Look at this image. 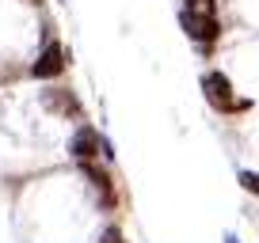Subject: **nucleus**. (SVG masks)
<instances>
[{"label":"nucleus","mask_w":259,"mask_h":243,"mask_svg":"<svg viewBox=\"0 0 259 243\" xmlns=\"http://www.w3.org/2000/svg\"><path fill=\"white\" fill-rule=\"evenodd\" d=\"M46 99H50V106H57V110H65V114H69V110L76 114V110H80L73 95H57V88H54V91H46Z\"/></svg>","instance_id":"obj_6"},{"label":"nucleus","mask_w":259,"mask_h":243,"mask_svg":"<svg viewBox=\"0 0 259 243\" xmlns=\"http://www.w3.org/2000/svg\"><path fill=\"white\" fill-rule=\"evenodd\" d=\"M23 4H31V8H38V4H42V0H23Z\"/></svg>","instance_id":"obj_10"},{"label":"nucleus","mask_w":259,"mask_h":243,"mask_svg":"<svg viewBox=\"0 0 259 243\" xmlns=\"http://www.w3.org/2000/svg\"><path fill=\"white\" fill-rule=\"evenodd\" d=\"M99 148H103V137H99L96 126H76V133L69 137V152L76 156V160H92V156H99Z\"/></svg>","instance_id":"obj_4"},{"label":"nucleus","mask_w":259,"mask_h":243,"mask_svg":"<svg viewBox=\"0 0 259 243\" xmlns=\"http://www.w3.org/2000/svg\"><path fill=\"white\" fill-rule=\"evenodd\" d=\"M103 243H122V232H118V228H107V232H103Z\"/></svg>","instance_id":"obj_9"},{"label":"nucleus","mask_w":259,"mask_h":243,"mask_svg":"<svg viewBox=\"0 0 259 243\" xmlns=\"http://www.w3.org/2000/svg\"><path fill=\"white\" fill-rule=\"evenodd\" d=\"M80 171H84V178L92 183V190L99 194V202L111 209V205H114V183H111V175H107L103 167H96L92 160H80Z\"/></svg>","instance_id":"obj_5"},{"label":"nucleus","mask_w":259,"mask_h":243,"mask_svg":"<svg viewBox=\"0 0 259 243\" xmlns=\"http://www.w3.org/2000/svg\"><path fill=\"white\" fill-rule=\"evenodd\" d=\"M65 65H69V53H65V46H61L57 38H50L46 46H42V53L34 57L31 76H34V80H57V76L65 73Z\"/></svg>","instance_id":"obj_3"},{"label":"nucleus","mask_w":259,"mask_h":243,"mask_svg":"<svg viewBox=\"0 0 259 243\" xmlns=\"http://www.w3.org/2000/svg\"><path fill=\"white\" fill-rule=\"evenodd\" d=\"M179 27L187 31V38L198 46H213L221 38V19L213 12H198V8H183L179 12Z\"/></svg>","instance_id":"obj_2"},{"label":"nucleus","mask_w":259,"mask_h":243,"mask_svg":"<svg viewBox=\"0 0 259 243\" xmlns=\"http://www.w3.org/2000/svg\"><path fill=\"white\" fill-rule=\"evenodd\" d=\"M202 91H206V99H210V106H218L221 114H244V110H251V99H236L233 80H229L221 69H210V73L202 76Z\"/></svg>","instance_id":"obj_1"},{"label":"nucleus","mask_w":259,"mask_h":243,"mask_svg":"<svg viewBox=\"0 0 259 243\" xmlns=\"http://www.w3.org/2000/svg\"><path fill=\"white\" fill-rule=\"evenodd\" d=\"M187 8H198V12H213V16H218V0H187Z\"/></svg>","instance_id":"obj_8"},{"label":"nucleus","mask_w":259,"mask_h":243,"mask_svg":"<svg viewBox=\"0 0 259 243\" xmlns=\"http://www.w3.org/2000/svg\"><path fill=\"white\" fill-rule=\"evenodd\" d=\"M240 187L259 198V171H240Z\"/></svg>","instance_id":"obj_7"},{"label":"nucleus","mask_w":259,"mask_h":243,"mask_svg":"<svg viewBox=\"0 0 259 243\" xmlns=\"http://www.w3.org/2000/svg\"><path fill=\"white\" fill-rule=\"evenodd\" d=\"M225 243H240V239H236V235H229V239H225Z\"/></svg>","instance_id":"obj_11"}]
</instances>
